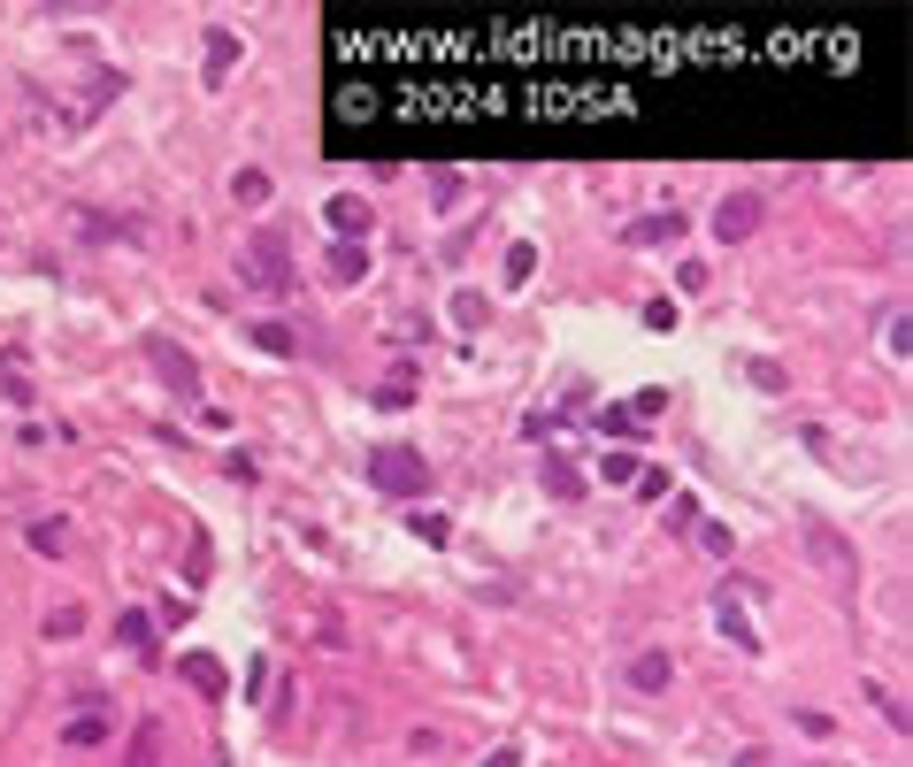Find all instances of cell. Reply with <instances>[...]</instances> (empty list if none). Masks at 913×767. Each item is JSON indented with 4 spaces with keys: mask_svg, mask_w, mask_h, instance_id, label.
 I'll return each mask as SVG.
<instances>
[{
    "mask_svg": "<svg viewBox=\"0 0 913 767\" xmlns=\"http://www.w3.org/2000/svg\"><path fill=\"white\" fill-rule=\"evenodd\" d=\"M599 476H607V483H637L645 460H637V454H607V460H599Z\"/></svg>",
    "mask_w": 913,
    "mask_h": 767,
    "instance_id": "obj_22",
    "label": "cell"
},
{
    "mask_svg": "<svg viewBox=\"0 0 913 767\" xmlns=\"http://www.w3.org/2000/svg\"><path fill=\"white\" fill-rule=\"evenodd\" d=\"M745 376H753L761 392H783V384H790V376H783V361H767V353H753V361H745Z\"/></svg>",
    "mask_w": 913,
    "mask_h": 767,
    "instance_id": "obj_19",
    "label": "cell"
},
{
    "mask_svg": "<svg viewBox=\"0 0 913 767\" xmlns=\"http://www.w3.org/2000/svg\"><path fill=\"white\" fill-rule=\"evenodd\" d=\"M484 767H522V753H514V745H499V753H491Z\"/></svg>",
    "mask_w": 913,
    "mask_h": 767,
    "instance_id": "obj_27",
    "label": "cell"
},
{
    "mask_svg": "<svg viewBox=\"0 0 913 767\" xmlns=\"http://www.w3.org/2000/svg\"><path fill=\"white\" fill-rule=\"evenodd\" d=\"M77 629H85V614H77V607H54V614H46V637H77Z\"/></svg>",
    "mask_w": 913,
    "mask_h": 767,
    "instance_id": "obj_25",
    "label": "cell"
},
{
    "mask_svg": "<svg viewBox=\"0 0 913 767\" xmlns=\"http://www.w3.org/2000/svg\"><path fill=\"white\" fill-rule=\"evenodd\" d=\"M31 553H46V561H62V553H70V530H62L54 514H46V522H31Z\"/></svg>",
    "mask_w": 913,
    "mask_h": 767,
    "instance_id": "obj_13",
    "label": "cell"
},
{
    "mask_svg": "<svg viewBox=\"0 0 913 767\" xmlns=\"http://www.w3.org/2000/svg\"><path fill=\"white\" fill-rule=\"evenodd\" d=\"M545 483H553V491H561V499H584V476H576V468H569V460H545Z\"/></svg>",
    "mask_w": 913,
    "mask_h": 767,
    "instance_id": "obj_21",
    "label": "cell"
},
{
    "mask_svg": "<svg viewBox=\"0 0 913 767\" xmlns=\"http://www.w3.org/2000/svg\"><path fill=\"white\" fill-rule=\"evenodd\" d=\"M668 675H676V660H668V652H660V645H652V652H637V660H629V683H637V691H668Z\"/></svg>",
    "mask_w": 913,
    "mask_h": 767,
    "instance_id": "obj_8",
    "label": "cell"
},
{
    "mask_svg": "<svg viewBox=\"0 0 913 767\" xmlns=\"http://www.w3.org/2000/svg\"><path fill=\"white\" fill-rule=\"evenodd\" d=\"M668 238H683V215L676 207H660V215H645V223L622 231V246H668Z\"/></svg>",
    "mask_w": 913,
    "mask_h": 767,
    "instance_id": "obj_7",
    "label": "cell"
},
{
    "mask_svg": "<svg viewBox=\"0 0 913 767\" xmlns=\"http://www.w3.org/2000/svg\"><path fill=\"white\" fill-rule=\"evenodd\" d=\"M131 767H161V722H139V737H131Z\"/></svg>",
    "mask_w": 913,
    "mask_h": 767,
    "instance_id": "obj_15",
    "label": "cell"
},
{
    "mask_svg": "<svg viewBox=\"0 0 913 767\" xmlns=\"http://www.w3.org/2000/svg\"><path fill=\"white\" fill-rule=\"evenodd\" d=\"M761 200H753V192H730V200H722V207H714V238H730V246H745V238H753V231H761Z\"/></svg>",
    "mask_w": 913,
    "mask_h": 767,
    "instance_id": "obj_5",
    "label": "cell"
},
{
    "mask_svg": "<svg viewBox=\"0 0 913 767\" xmlns=\"http://www.w3.org/2000/svg\"><path fill=\"white\" fill-rule=\"evenodd\" d=\"M108 729H116V722H108V714L93 706V714H77V722H70L62 737H70V753H93V745H108Z\"/></svg>",
    "mask_w": 913,
    "mask_h": 767,
    "instance_id": "obj_10",
    "label": "cell"
},
{
    "mask_svg": "<svg viewBox=\"0 0 913 767\" xmlns=\"http://www.w3.org/2000/svg\"><path fill=\"white\" fill-rule=\"evenodd\" d=\"M231 192H238L246 207H262V200H269V177H262V169H238V177H231Z\"/></svg>",
    "mask_w": 913,
    "mask_h": 767,
    "instance_id": "obj_20",
    "label": "cell"
},
{
    "mask_svg": "<svg viewBox=\"0 0 913 767\" xmlns=\"http://www.w3.org/2000/svg\"><path fill=\"white\" fill-rule=\"evenodd\" d=\"M530 269H538V246H507V285H530Z\"/></svg>",
    "mask_w": 913,
    "mask_h": 767,
    "instance_id": "obj_23",
    "label": "cell"
},
{
    "mask_svg": "<svg viewBox=\"0 0 913 767\" xmlns=\"http://www.w3.org/2000/svg\"><path fill=\"white\" fill-rule=\"evenodd\" d=\"M0 400H8V407H31V384H23V376H8V369H0Z\"/></svg>",
    "mask_w": 913,
    "mask_h": 767,
    "instance_id": "obj_26",
    "label": "cell"
},
{
    "mask_svg": "<svg viewBox=\"0 0 913 767\" xmlns=\"http://www.w3.org/2000/svg\"><path fill=\"white\" fill-rule=\"evenodd\" d=\"M184 683H200V691L215 699V691H223V668H215V660H184Z\"/></svg>",
    "mask_w": 913,
    "mask_h": 767,
    "instance_id": "obj_24",
    "label": "cell"
},
{
    "mask_svg": "<svg viewBox=\"0 0 913 767\" xmlns=\"http://www.w3.org/2000/svg\"><path fill=\"white\" fill-rule=\"evenodd\" d=\"M254 345H262L269 361H293V353H300V338H293L285 322H254Z\"/></svg>",
    "mask_w": 913,
    "mask_h": 767,
    "instance_id": "obj_11",
    "label": "cell"
},
{
    "mask_svg": "<svg viewBox=\"0 0 913 767\" xmlns=\"http://www.w3.org/2000/svg\"><path fill=\"white\" fill-rule=\"evenodd\" d=\"M231 62H238V31H223V23H215V31H208V85H223V77H231Z\"/></svg>",
    "mask_w": 913,
    "mask_h": 767,
    "instance_id": "obj_9",
    "label": "cell"
},
{
    "mask_svg": "<svg viewBox=\"0 0 913 767\" xmlns=\"http://www.w3.org/2000/svg\"><path fill=\"white\" fill-rule=\"evenodd\" d=\"M238 269H246V285L254 292H293V246H285V231H254L246 238V254H238Z\"/></svg>",
    "mask_w": 913,
    "mask_h": 767,
    "instance_id": "obj_2",
    "label": "cell"
},
{
    "mask_svg": "<svg viewBox=\"0 0 913 767\" xmlns=\"http://www.w3.org/2000/svg\"><path fill=\"white\" fill-rule=\"evenodd\" d=\"M330 277H338V285H361V277H369V254H361V246H330Z\"/></svg>",
    "mask_w": 913,
    "mask_h": 767,
    "instance_id": "obj_12",
    "label": "cell"
},
{
    "mask_svg": "<svg viewBox=\"0 0 913 767\" xmlns=\"http://www.w3.org/2000/svg\"><path fill=\"white\" fill-rule=\"evenodd\" d=\"M407 530H415L423 545H446V537H454V522H446V514H431V507H415V514H407Z\"/></svg>",
    "mask_w": 913,
    "mask_h": 767,
    "instance_id": "obj_14",
    "label": "cell"
},
{
    "mask_svg": "<svg viewBox=\"0 0 913 767\" xmlns=\"http://www.w3.org/2000/svg\"><path fill=\"white\" fill-rule=\"evenodd\" d=\"M147 637H153V621H147V614H124V621H116V645H131V652H153Z\"/></svg>",
    "mask_w": 913,
    "mask_h": 767,
    "instance_id": "obj_18",
    "label": "cell"
},
{
    "mask_svg": "<svg viewBox=\"0 0 913 767\" xmlns=\"http://www.w3.org/2000/svg\"><path fill=\"white\" fill-rule=\"evenodd\" d=\"M369 483L392 491V499H423V491L438 483V468L415 454V446H384V454H369Z\"/></svg>",
    "mask_w": 913,
    "mask_h": 767,
    "instance_id": "obj_3",
    "label": "cell"
},
{
    "mask_svg": "<svg viewBox=\"0 0 913 767\" xmlns=\"http://www.w3.org/2000/svg\"><path fill=\"white\" fill-rule=\"evenodd\" d=\"M454 322H460V330H484V322H491V300H484V292H460V300H454Z\"/></svg>",
    "mask_w": 913,
    "mask_h": 767,
    "instance_id": "obj_17",
    "label": "cell"
},
{
    "mask_svg": "<svg viewBox=\"0 0 913 767\" xmlns=\"http://www.w3.org/2000/svg\"><path fill=\"white\" fill-rule=\"evenodd\" d=\"M322 215H330V231H338V238H346V246H361V238H369V231H376V207H369V200H361V192H338V200H330V207H322Z\"/></svg>",
    "mask_w": 913,
    "mask_h": 767,
    "instance_id": "obj_6",
    "label": "cell"
},
{
    "mask_svg": "<svg viewBox=\"0 0 913 767\" xmlns=\"http://www.w3.org/2000/svg\"><path fill=\"white\" fill-rule=\"evenodd\" d=\"M806 561H814L837 592H852V584H860V545H852L837 522H821V514H806Z\"/></svg>",
    "mask_w": 913,
    "mask_h": 767,
    "instance_id": "obj_1",
    "label": "cell"
},
{
    "mask_svg": "<svg viewBox=\"0 0 913 767\" xmlns=\"http://www.w3.org/2000/svg\"><path fill=\"white\" fill-rule=\"evenodd\" d=\"M139 353H147V369L177 392V400H200V369H192V353L177 345V338H161V330H147L139 338Z\"/></svg>",
    "mask_w": 913,
    "mask_h": 767,
    "instance_id": "obj_4",
    "label": "cell"
},
{
    "mask_svg": "<svg viewBox=\"0 0 913 767\" xmlns=\"http://www.w3.org/2000/svg\"><path fill=\"white\" fill-rule=\"evenodd\" d=\"M714 621H722V629H730V645H745V652H753V645H761V637H753V621H745V614H737V599H722V607H714Z\"/></svg>",
    "mask_w": 913,
    "mask_h": 767,
    "instance_id": "obj_16",
    "label": "cell"
}]
</instances>
